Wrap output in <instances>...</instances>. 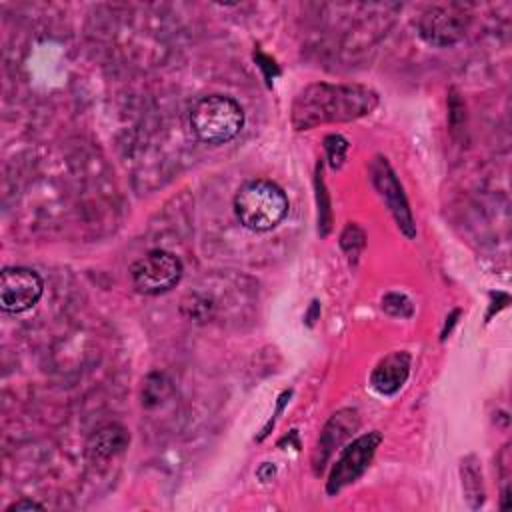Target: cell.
<instances>
[{
    "mask_svg": "<svg viewBox=\"0 0 512 512\" xmlns=\"http://www.w3.org/2000/svg\"><path fill=\"white\" fill-rule=\"evenodd\" d=\"M376 94L360 86L312 84L302 90L292 106V124L298 130H308L326 122L352 120L376 106Z\"/></svg>",
    "mask_w": 512,
    "mask_h": 512,
    "instance_id": "cell-1",
    "label": "cell"
},
{
    "mask_svg": "<svg viewBox=\"0 0 512 512\" xmlns=\"http://www.w3.org/2000/svg\"><path fill=\"white\" fill-rule=\"evenodd\" d=\"M130 278L138 292L162 294L180 282L182 262L168 250H150L130 266Z\"/></svg>",
    "mask_w": 512,
    "mask_h": 512,
    "instance_id": "cell-4",
    "label": "cell"
},
{
    "mask_svg": "<svg viewBox=\"0 0 512 512\" xmlns=\"http://www.w3.org/2000/svg\"><path fill=\"white\" fill-rule=\"evenodd\" d=\"M356 428H358V412L352 408L338 410L326 422V426L318 438L316 450H314V470L316 472H320L324 468V464L334 454V450H338Z\"/></svg>",
    "mask_w": 512,
    "mask_h": 512,
    "instance_id": "cell-9",
    "label": "cell"
},
{
    "mask_svg": "<svg viewBox=\"0 0 512 512\" xmlns=\"http://www.w3.org/2000/svg\"><path fill=\"white\" fill-rule=\"evenodd\" d=\"M22 510H44V506L38 504V502H34V500L22 498V500L12 502V504L6 508V512H22Z\"/></svg>",
    "mask_w": 512,
    "mask_h": 512,
    "instance_id": "cell-17",
    "label": "cell"
},
{
    "mask_svg": "<svg viewBox=\"0 0 512 512\" xmlns=\"http://www.w3.org/2000/svg\"><path fill=\"white\" fill-rule=\"evenodd\" d=\"M408 374H410V354L404 350L390 352L374 366L370 374V384L378 394L390 396L404 386Z\"/></svg>",
    "mask_w": 512,
    "mask_h": 512,
    "instance_id": "cell-10",
    "label": "cell"
},
{
    "mask_svg": "<svg viewBox=\"0 0 512 512\" xmlns=\"http://www.w3.org/2000/svg\"><path fill=\"white\" fill-rule=\"evenodd\" d=\"M44 292L42 278L22 266L4 268L0 274V306L4 312L20 314L32 308Z\"/></svg>",
    "mask_w": 512,
    "mask_h": 512,
    "instance_id": "cell-6",
    "label": "cell"
},
{
    "mask_svg": "<svg viewBox=\"0 0 512 512\" xmlns=\"http://www.w3.org/2000/svg\"><path fill=\"white\" fill-rule=\"evenodd\" d=\"M370 174H372V184L376 186L378 194L384 198L386 206L390 208L398 228L406 234V236H414L416 230H414V220H412V212L408 208V202H406V196L402 192V186L398 184L390 164L386 162V158L378 156L372 160L370 164Z\"/></svg>",
    "mask_w": 512,
    "mask_h": 512,
    "instance_id": "cell-7",
    "label": "cell"
},
{
    "mask_svg": "<svg viewBox=\"0 0 512 512\" xmlns=\"http://www.w3.org/2000/svg\"><path fill=\"white\" fill-rule=\"evenodd\" d=\"M382 308L392 314V316H410L412 314V304L406 296L402 294H386L382 298Z\"/></svg>",
    "mask_w": 512,
    "mask_h": 512,
    "instance_id": "cell-15",
    "label": "cell"
},
{
    "mask_svg": "<svg viewBox=\"0 0 512 512\" xmlns=\"http://www.w3.org/2000/svg\"><path fill=\"white\" fill-rule=\"evenodd\" d=\"M462 486L470 504L478 508L484 502V488H482V474L472 456L462 460Z\"/></svg>",
    "mask_w": 512,
    "mask_h": 512,
    "instance_id": "cell-12",
    "label": "cell"
},
{
    "mask_svg": "<svg viewBox=\"0 0 512 512\" xmlns=\"http://www.w3.org/2000/svg\"><path fill=\"white\" fill-rule=\"evenodd\" d=\"M234 212L240 224L252 232L272 230L288 214L284 190L270 180H250L234 196Z\"/></svg>",
    "mask_w": 512,
    "mask_h": 512,
    "instance_id": "cell-2",
    "label": "cell"
},
{
    "mask_svg": "<svg viewBox=\"0 0 512 512\" xmlns=\"http://www.w3.org/2000/svg\"><path fill=\"white\" fill-rule=\"evenodd\" d=\"M466 14L458 6H432L420 20L418 30L424 40L436 46H450L464 36Z\"/></svg>",
    "mask_w": 512,
    "mask_h": 512,
    "instance_id": "cell-8",
    "label": "cell"
},
{
    "mask_svg": "<svg viewBox=\"0 0 512 512\" xmlns=\"http://www.w3.org/2000/svg\"><path fill=\"white\" fill-rule=\"evenodd\" d=\"M348 230H350L352 238H350V236H348V232L344 230V232H342V236H340V244H342V248H344L346 252L356 254V252L364 246V232H362L356 224H348Z\"/></svg>",
    "mask_w": 512,
    "mask_h": 512,
    "instance_id": "cell-16",
    "label": "cell"
},
{
    "mask_svg": "<svg viewBox=\"0 0 512 512\" xmlns=\"http://www.w3.org/2000/svg\"><path fill=\"white\" fill-rule=\"evenodd\" d=\"M380 442H382V436L378 432H368V434L358 436L352 444H348L340 452L336 464L332 466V472L326 482V492L334 496L342 488H346L348 484L358 480L370 466Z\"/></svg>",
    "mask_w": 512,
    "mask_h": 512,
    "instance_id": "cell-5",
    "label": "cell"
},
{
    "mask_svg": "<svg viewBox=\"0 0 512 512\" xmlns=\"http://www.w3.org/2000/svg\"><path fill=\"white\" fill-rule=\"evenodd\" d=\"M324 146H326V154H328V160H330L332 168H338L344 162V158H346L348 142L342 136H338V134H330L324 140Z\"/></svg>",
    "mask_w": 512,
    "mask_h": 512,
    "instance_id": "cell-14",
    "label": "cell"
},
{
    "mask_svg": "<svg viewBox=\"0 0 512 512\" xmlns=\"http://www.w3.org/2000/svg\"><path fill=\"white\" fill-rule=\"evenodd\" d=\"M128 432L124 426L120 424H106L102 428H98L88 444H86V454L90 458H110L114 456L116 452H122L128 444Z\"/></svg>",
    "mask_w": 512,
    "mask_h": 512,
    "instance_id": "cell-11",
    "label": "cell"
},
{
    "mask_svg": "<svg viewBox=\"0 0 512 512\" xmlns=\"http://www.w3.org/2000/svg\"><path fill=\"white\" fill-rule=\"evenodd\" d=\"M170 390V380L164 374H150L142 386V404L148 408L158 406L170 394Z\"/></svg>",
    "mask_w": 512,
    "mask_h": 512,
    "instance_id": "cell-13",
    "label": "cell"
},
{
    "mask_svg": "<svg viewBox=\"0 0 512 512\" xmlns=\"http://www.w3.org/2000/svg\"><path fill=\"white\" fill-rule=\"evenodd\" d=\"M190 126L202 142L224 144L244 126V110L230 96L210 94L192 106Z\"/></svg>",
    "mask_w": 512,
    "mask_h": 512,
    "instance_id": "cell-3",
    "label": "cell"
}]
</instances>
